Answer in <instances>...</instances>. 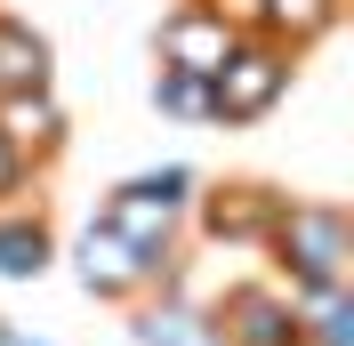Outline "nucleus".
I'll use <instances>...</instances> for the list:
<instances>
[{
	"mask_svg": "<svg viewBox=\"0 0 354 346\" xmlns=\"http://www.w3.org/2000/svg\"><path fill=\"white\" fill-rule=\"evenodd\" d=\"M274 282H354V210L346 201H314V194H282L258 234Z\"/></svg>",
	"mask_w": 354,
	"mask_h": 346,
	"instance_id": "obj_1",
	"label": "nucleus"
},
{
	"mask_svg": "<svg viewBox=\"0 0 354 346\" xmlns=\"http://www.w3.org/2000/svg\"><path fill=\"white\" fill-rule=\"evenodd\" d=\"M194 194H201V170H194V161H161V170L121 177V185L97 201V217H105L121 242L169 258V250H185V210H194Z\"/></svg>",
	"mask_w": 354,
	"mask_h": 346,
	"instance_id": "obj_2",
	"label": "nucleus"
},
{
	"mask_svg": "<svg viewBox=\"0 0 354 346\" xmlns=\"http://www.w3.org/2000/svg\"><path fill=\"white\" fill-rule=\"evenodd\" d=\"M298 65L306 57H290L282 41H266V33L242 24V41L225 48V65L209 73V129H258L266 113H282Z\"/></svg>",
	"mask_w": 354,
	"mask_h": 346,
	"instance_id": "obj_3",
	"label": "nucleus"
},
{
	"mask_svg": "<svg viewBox=\"0 0 354 346\" xmlns=\"http://www.w3.org/2000/svg\"><path fill=\"white\" fill-rule=\"evenodd\" d=\"M234 41H242V17H234L225 0H169L161 24H153V65L209 81V73L225 65V48H234Z\"/></svg>",
	"mask_w": 354,
	"mask_h": 346,
	"instance_id": "obj_4",
	"label": "nucleus"
},
{
	"mask_svg": "<svg viewBox=\"0 0 354 346\" xmlns=\"http://www.w3.org/2000/svg\"><path fill=\"white\" fill-rule=\"evenodd\" d=\"M57 258H73V282H81L97 306H137L145 290H153V250H137V242H121L105 226V217H88L81 234H73V250H57Z\"/></svg>",
	"mask_w": 354,
	"mask_h": 346,
	"instance_id": "obj_5",
	"label": "nucleus"
},
{
	"mask_svg": "<svg viewBox=\"0 0 354 346\" xmlns=\"http://www.w3.org/2000/svg\"><path fill=\"white\" fill-rule=\"evenodd\" d=\"M274 201H282V185H266V177H218V185L201 177L194 210H185V234H201L209 250H258Z\"/></svg>",
	"mask_w": 354,
	"mask_h": 346,
	"instance_id": "obj_6",
	"label": "nucleus"
},
{
	"mask_svg": "<svg viewBox=\"0 0 354 346\" xmlns=\"http://www.w3.org/2000/svg\"><path fill=\"white\" fill-rule=\"evenodd\" d=\"M209 322L225 346H298V314H290V282L258 274V282H225L209 298Z\"/></svg>",
	"mask_w": 354,
	"mask_h": 346,
	"instance_id": "obj_7",
	"label": "nucleus"
},
{
	"mask_svg": "<svg viewBox=\"0 0 354 346\" xmlns=\"http://www.w3.org/2000/svg\"><path fill=\"white\" fill-rule=\"evenodd\" d=\"M0 137H8L32 170H57V161L73 153V113H65V97H57V81L0 97Z\"/></svg>",
	"mask_w": 354,
	"mask_h": 346,
	"instance_id": "obj_8",
	"label": "nucleus"
},
{
	"mask_svg": "<svg viewBox=\"0 0 354 346\" xmlns=\"http://www.w3.org/2000/svg\"><path fill=\"white\" fill-rule=\"evenodd\" d=\"M129 338L137 346H225L218 322H209V306L194 290H145L129 306Z\"/></svg>",
	"mask_w": 354,
	"mask_h": 346,
	"instance_id": "obj_9",
	"label": "nucleus"
},
{
	"mask_svg": "<svg viewBox=\"0 0 354 346\" xmlns=\"http://www.w3.org/2000/svg\"><path fill=\"white\" fill-rule=\"evenodd\" d=\"M242 24L266 33V41H282L290 57H306V48H322L346 24V0H242Z\"/></svg>",
	"mask_w": 354,
	"mask_h": 346,
	"instance_id": "obj_10",
	"label": "nucleus"
},
{
	"mask_svg": "<svg viewBox=\"0 0 354 346\" xmlns=\"http://www.w3.org/2000/svg\"><path fill=\"white\" fill-rule=\"evenodd\" d=\"M57 226L41 201H0V282H41L57 266Z\"/></svg>",
	"mask_w": 354,
	"mask_h": 346,
	"instance_id": "obj_11",
	"label": "nucleus"
},
{
	"mask_svg": "<svg viewBox=\"0 0 354 346\" xmlns=\"http://www.w3.org/2000/svg\"><path fill=\"white\" fill-rule=\"evenodd\" d=\"M290 314H298V346H354V282H298Z\"/></svg>",
	"mask_w": 354,
	"mask_h": 346,
	"instance_id": "obj_12",
	"label": "nucleus"
},
{
	"mask_svg": "<svg viewBox=\"0 0 354 346\" xmlns=\"http://www.w3.org/2000/svg\"><path fill=\"white\" fill-rule=\"evenodd\" d=\"M57 81V48L32 17H8L0 8V97H17V89H48Z\"/></svg>",
	"mask_w": 354,
	"mask_h": 346,
	"instance_id": "obj_13",
	"label": "nucleus"
},
{
	"mask_svg": "<svg viewBox=\"0 0 354 346\" xmlns=\"http://www.w3.org/2000/svg\"><path fill=\"white\" fill-rule=\"evenodd\" d=\"M153 113H169V121H194V129H209V81L153 65Z\"/></svg>",
	"mask_w": 354,
	"mask_h": 346,
	"instance_id": "obj_14",
	"label": "nucleus"
},
{
	"mask_svg": "<svg viewBox=\"0 0 354 346\" xmlns=\"http://www.w3.org/2000/svg\"><path fill=\"white\" fill-rule=\"evenodd\" d=\"M32 185H41V170H32V161H24L8 137H0V201H24Z\"/></svg>",
	"mask_w": 354,
	"mask_h": 346,
	"instance_id": "obj_15",
	"label": "nucleus"
},
{
	"mask_svg": "<svg viewBox=\"0 0 354 346\" xmlns=\"http://www.w3.org/2000/svg\"><path fill=\"white\" fill-rule=\"evenodd\" d=\"M17 338H24V330H17V322H8V314H0V346H17Z\"/></svg>",
	"mask_w": 354,
	"mask_h": 346,
	"instance_id": "obj_16",
	"label": "nucleus"
},
{
	"mask_svg": "<svg viewBox=\"0 0 354 346\" xmlns=\"http://www.w3.org/2000/svg\"><path fill=\"white\" fill-rule=\"evenodd\" d=\"M17 346H48V338H17Z\"/></svg>",
	"mask_w": 354,
	"mask_h": 346,
	"instance_id": "obj_17",
	"label": "nucleus"
}]
</instances>
